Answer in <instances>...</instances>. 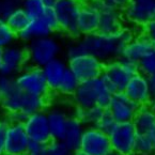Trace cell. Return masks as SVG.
<instances>
[{
	"label": "cell",
	"instance_id": "6da1fadb",
	"mask_svg": "<svg viewBox=\"0 0 155 155\" xmlns=\"http://www.w3.org/2000/svg\"><path fill=\"white\" fill-rule=\"evenodd\" d=\"M136 34V28L124 26L112 34L95 32L88 35H80L68 46L66 57L71 58L80 54H89L106 63L121 57L123 48Z\"/></svg>",
	"mask_w": 155,
	"mask_h": 155
},
{
	"label": "cell",
	"instance_id": "7a4b0ae2",
	"mask_svg": "<svg viewBox=\"0 0 155 155\" xmlns=\"http://www.w3.org/2000/svg\"><path fill=\"white\" fill-rule=\"evenodd\" d=\"M114 92L108 88L102 77L80 81L72 96L74 105L81 108L100 106L107 109L111 102Z\"/></svg>",
	"mask_w": 155,
	"mask_h": 155
},
{
	"label": "cell",
	"instance_id": "3957f363",
	"mask_svg": "<svg viewBox=\"0 0 155 155\" xmlns=\"http://www.w3.org/2000/svg\"><path fill=\"white\" fill-rule=\"evenodd\" d=\"M49 104V97L35 96L18 89V87L9 94L2 96L0 109L5 114L21 111L27 116L34 112L46 110Z\"/></svg>",
	"mask_w": 155,
	"mask_h": 155
},
{
	"label": "cell",
	"instance_id": "277c9868",
	"mask_svg": "<svg viewBox=\"0 0 155 155\" xmlns=\"http://www.w3.org/2000/svg\"><path fill=\"white\" fill-rule=\"evenodd\" d=\"M137 73H139L138 63L120 57L106 62L101 77L104 79L108 88L116 93L124 91L127 82Z\"/></svg>",
	"mask_w": 155,
	"mask_h": 155
},
{
	"label": "cell",
	"instance_id": "5b68a950",
	"mask_svg": "<svg viewBox=\"0 0 155 155\" xmlns=\"http://www.w3.org/2000/svg\"><path fill=\"white\" fill-rule=\"evenodd\" d=\"M28 63L30 65L42 68L51 60L60 57L62 45L54 34L35 39L26 45Z\"/></svg>",
	"mask_w": 155,
	"mask_h": 155
},
{
	"label": "cell",
	"instance_id": "8992f818",
	"mask_svg": "<svg viewBox=\"0 0 155 155\" xmlns=\"http://www.w3.org/2000/svg\"><path fill=\"white\" fill-rule=\"evenodd\" d=\"M56 31H58V23L55 10L46 8L40 17L30 19L25 29L17 34V38L21 43L27 44L35 39L51 35Z\"/></svg>",
	"mask_w": 155,
	"mask_h": 155
},
{
	"label": "cell",
	"instance_id": "52a82bcc",
	"mask_svg": "<svg viewBox=\"0 0 155 155\" xmlns=\"http://www.w3.org/2000/svg\"><path fill=\"white\" fill-rule=\"evenodd\" d=\"M81 0H57L54 5L58 23V31L72 39L79 37L77 19Z\"/></svg>",
	"mask_w": 155,
	"mask_h": 155
},
{
	"label": "cell",
	"instance_id": "ba28073f",
	"mask_svg": "<svg viewBox=\"0 0 155 155\" xmlns=\"http://www.w3.org/2000/svg\"><path fill=\"white\" fill-rule=\"evenodd\" d=\"M15 81L18 89L26 93L49 97L50 90L46 84L41 68L28 64L15 76Z\"/></svg>",
	"mask_w": 155,
	"mask_h": 155
},
{
	"label": "cell",
	"instance_id": "9c48e42d",
	"mask_svg": "<svg viewBox=\"0 0 155 155\" xmlns=\"http://www.w3.org/2000/svg\"><path fill=\"white\" fill-rule=\"evenodd\" d=\"M136 128L133 122H117L108 133L111 150L121 155H134L137 138Z\"/></svg>",
	"mask_w": 155,
	"mask_h": 155
},
{
	"label": "cell",
	"instance_id": "30bf717a",
	"mask_svg": "<svg viewBox=\"0 0 155 155\" xmlns=\"http://www.w3.org/2000/svg\"><path fill=\"white\" fill-rule=\"evenodd\" d=\"M105 63L89 54H80L68 58V70L79 81L93 79L102 75Z\"/></svg>",
	"mask_w": 155,
	"mask_h": 155
},
{
	"label": "cell",
	"instance_id": "8fae6325",
	"mask_svg": "<svg viewBox=\"0 0 155 155\" xmlns=\"http://www.w3.org/2000/svg\"><path fill=\"white\" fill-rule=\"evenodd\" d=\"M122 14L132 27L141 28L155 18V0H130Z\"/></svg>",
	"mask_w": 155,
	"mask_h": 155
},
{
	"label": "cell",
	"instance_id": "7c38bea8",
	"mask_svg": "<svg viewBox=\"0 0 155 155\" xmlns=\"http://www.w3.org/2000/svg\"><path fill=\"white\" fill-rule=\"evenodd\" d=\"M29 63L26 46L15 42L12 45L3 48L0 74L15 77Z\"/></svg>",
	"mask_w": 155,
	"mask_h": 155
},
{
	"label": "cell",
	"instance_id": "4fadbf2b",
	"mask_svg": "<svg viewBox=\"0 0 155 155\" xmlns=\"http://www.w3.org/2000/svg\"><path fill=\"white\" fill-rule=\"evenodd\" d=\"M78 150L89 155H106L111 150L109 136L96 126H86Z\"/></svg>",
	"mask_w": 155,
	"mask_h": 155
},
{
	"label": "cell",
	"instance_id": "5bb4252c",
	"mask_svg": "<svg viewBox=\"0 0 155 155\" xmlns=\"http://www.w3.org/2000/svg\"><path fill=\"white\" fill-rule=\"evenodd\" d=\"M24 126L30 141L47 144L53 139L45 110L29 114L24 122Z\"/></svg>",
	"mask_w": 155,
	"mask_h": 155
},
{
	"label": "cell",
	"instance_id": "9a60e30c",
	"mask_svg": "<svg viewBox=\"0 0 155 155\" xmlns=\"http://www.w3.org/2000/svg\"><path fill=\"white\" fill-rule=\"evenodd\" d=\"M30 139L24 123L8 121L5 133V155H18L27 153Z\"/></svg>",
	"mask_w": 155,
	"mask_h": 155
},
{
	"label": "cell",
	"instance_id": "2e32d148",
	"mask_svg": "<svg viewBox=\"0 0 155 155\" xmlns=\"http://www.w3.org/2000/svg\"><path fill=\"white\" fill-rule=\"evenodd\" d=\"M138 108L139 105L121 91L114 93L107 109L116 122H130L134 119Z\"/></svg>",
	"mask_w": 155,
	"mask_h": 155
},
{
	"label": "cell",
	"instance_id": "e0dca14e",
	"mask_svg": "<svg viewBox=\"0 0 155 155\" xmlns=\"http://www.w3.org/2000/svg\"><path fill=\"white\" fill-rule=\"evenodd\" d=\"M124 93L139 106L149 105L152 100L148 76L139 73L135 74L126 84Z\"/></svg>",
	"mask_w": 155,
	"mask_h": 155
},
{
	"label": "cell",
	"instance_id": "ac0fdd59",
	"mask_svg": "<svg viewBox=\"0 0 155 155\" xmlns=\"http://www.w3.org/2000/svg\"><path fill=\"white\" fill-rule=\"evenodd\" d=\"M98 11H100V21H98L97 32L112 34L125 26L124 25L125 21H124L122 12L107 5L104 0Z\"/></svg>",
	"mask_w": 155,
	"mask_h": 155
},
{
	"label": "cell",
	"instance_id": "d6986e66",
	"mask_svg": "<svg viewBox=\"0 0 155 155\" xmlns=\"http://www.w3.org/2000/svg\"><path fill=\"white\" fill-rule=\"evenodd\" d=\"M98 21H100V11L88 0H82L77 19V29L79 37L97 32Z\"/></svg>",
	"mask_w": 155,
	"mask_h": 155
},
{
	"label": "cell",
	"instance_id": "ffe728a7",
	"mask_svg": "<svg viewBox=\"0 0 155 155\" xmlns=\"http://www.w3.org/2000/svg\"><path fill=\"white\" fill-rule=\"evenodd\" d=\"M154 49V44L140 32V33L136 34L134 39L125 45L123 51H122L121 58L138 63L144 56L148 55Z\"/></svg>",
	"mask_w": 155,
	"mask_h": 155
},
{
	"label": "cell",
	"instance_id": "44dd1931",
	"mask_svg": "<svg viewBox=\"0 0 155 155\" xmlns=\"http://www.w3.org/2000/svg\"><path fill=\"white\" fill-rule=\"evenodd\" d=\"M41 68L50 92H56L59 87L60 81L63 78L65 72L68 71V62L64 61L62 58L58 57L46 63Z\"/></svg>",
	"mask_w": 155,
	"mask_h": 155
},
{
	"label": "cell",
	"instance_id": "7402d4cb",
	"mask_svg": "<svg viewBox=\"0 0 155 155\" xmlns=\"http://www.w3.org/2000/svg\"><path fill=\"white\" fill-rule=\"evenodd\" d=\"M46 114H47L48 124H49L53 139L62 140L71 114L60 106H53L48 108Z\"/></svg>",
	"mask_w": 155,
	"mask_h": 155
},
{
	"label": "cell",
	"instance_id": "603a6c76",
	"mask_svg": "<svg viewBox=\"0 0 155 155\" xmlns=\"http://www.w3.org/2000/svg\"><path fill=\"white\" fill-rule=\"evenodd\" d=\"M84 127H86L84 124L80 122L77 118L73 116L70 117L62 140L73 152L79 149Z\"/></svg>",
	"mask_w": 155,
	"mask_h": 155
},
{
	"label": "cell",
	"instance_id": "cb8c5ba5",
	"mask_svg": "<svg viewBox=\"0 0 155 155\" xmlns=\"http://www.w3.org/2000/svg\"><path fill=\"white\" fill-rule=\"evenodd\" d=\"M132 122L138 134H149L155 126V116L149 105L139 106Z\"/></svg>",
	"mask_w": 155,
	"mask_h": 155
},
{
	"label": "cell",
	"instance_id": "d4e9b609",
	"mask_svg": "<svg viewBox=\"0 0 155 155\" xmlns=\"http://www.w3.org/2000/svg\"><path fill=\"white\" fill-rule=\"evenodd\" d=\"M105 110V108L100 107L97 105L92 106L90 108H81L75 106L72 116L77 118L80 122H82L84 126H96Z\"/></svg>",
	"mask_w": 155,
	"mask_h": 155
},
{
	"label": "cell",
	"instance_id": "484cf974",
	"mask_svg": "<svg viewBox=\"0 0 155 155\" xmlns=\"http://www.w3.org/2000/svg\"><path fill=\"white\" fill-rule=\"evenodd\" d=\"M79 82L80 81L77 79V77L68 68V71L65 72L63 78L60 81L59 87L56 92L64 97H72L73 94L75 93Z\"/></svg>",
	"mask_w": 155,
	"mask_h": 155
},
{
	"label": "cell",
	"instance_id": "4316f807",
	"mask_svg": "<svg viewBox=\"0 0 155 155\" xmlns=\"http://www.w3.org/2000/svg\"><path fill=\"white\" fill-rule=\"evenodd\" d=\"M5 21L8 23V25L18 34L21 30H24L26 28V26L28 25L30 18L27 15L23 8H18L15 11L11 12L9 15H7L5 17Z\"/></svg>",
	"mask_w": 155,
	"mask_h": 155
},
{
	"label": "cell",
	"instance_id": "83f0119b",
	"mask_svg": "<svg viewBox=\"0 0 155 155\" xmlns=\"http://www.w3.org/2000/svg\"><path fill=\"white\" fill-rule=\"evenodd\" d=\"M134 155H155V146L148 134L137 135Z\"/></svg>",
	"mask_w": 155,
	"mask_h": 155
},
{
	"label": "cell",
	"instance_id": "f1b7e54d",
	"mask_svg": "<svg viewBox=\"0 0 155 155\" xmlns=\"http://www.w3.org/2000/svg\"><path fill=\"white\" fill-rule=\"evenodd\" d=\"M17 38V33L8 25L3 17L0 18V48H5L8 46L15 43Z\"/></svg>",
	"mask_w": 155,
	"mask_h": 155
},
{
	"label": "cell",
	"instance_id": "f546056e",
	"mask_svg": "<svg viewBox=\"0 0 155 155\" xmlns=\"http://www.w3.org/2000/svg\"><path fill=\"white\" fill-rule=\"evenodd\" d=\"M21 8L29 16V18L32 19L40 17L48 7H46L44 0H23Z\"/></svg>",
	"mask_w": 155,
	"mask_h": 155
},
{
	"label": "cell",
	"instance_id": "4dcf8cb0",
	"mask_svg": "<svg viewBox=\"0 0 155 155\" xmlns=\"http://www.w3.org/2000/svg\"><path fill=\"white\" fill-rule=\"evenodd\" d=\"M46 150L47 155H73V151L61 139H51L46 144Z\"/></svg>",
	"mask_w": 155,
	"mask_h": 155
},
{
	"label": "cell",
	"instance_id": "1f68e13d",
	"mask_svg": "<svg viewBox=\"0 0 155 155\" xmlns=\"http://www.w3.org/2000/svg\"><path fill=\"white\" fill-rule=\"evenodd\" d=\"M138 68L140 73L146 76H150L155 73V49L138 62Z\"/></svg>",
	"mask_w": 155,
	"mask_h": 155
},
{
	"label": "cell",
	"instance_id": "d6a6232c",
	"mask_svg": "<svg viewBox=\"0 0 155 155\" xmlns=\"http://www.w3.org/2000/svg\"><path fill=\"white\" fill-rule=\"evenodd\" d=\"M17 88V84L15 81V77L0 74V93L1 95L11 93L13 90Z\"/></svg>",
	"mask_w": 155,
	"mask_h": 155
},
{
	"label": "cell",
	"instance_id": "836d02e7",
	"mask_svg": "<svg viewBox=\"0 0 155 155\" xmlns=\"http://www.w3.org/2000/svg\"><path fill=\"white\" fill-rule=\"evenodd\" d=\"M116 123L117 122L114 119V117H112L111 114L108 111V109H106L105 112L103 114V116L101 117L98 123L96 124V127L100 128L101 130H103V132H105L108 134V133L112 130V127L116 125Z\"/></svg>",
	"mask_w": 155,
	"mask_h": 155
},
{
	"label": "cell",
	"instance_id": "e575fe53",
	"mask_svg": "<svg viewBox=\"0 0 155 155\" xmlns=\"http://www.w3.org/2000/svg\"><path fill=\"white\" fill-rule=\"evenodd\" d=\"M21 2H23V0H0L3 18L7 15H9L11 12L15 11L18 8H21Z\"/></svg>",
	"mask_w": 155,
	"mask_h": 155
},
{
	"label": "cell",
	"instance_id": "d590c367",
	"mask_svg": "<svg viewBox=\"0 0 155 155\" xmlns=\"http://www.w3.org/2000/svg\"><path fill=\"white\" fill-rule=\"evenodd\" d=\"M27 153L29 155H47L46 144L40 143L37 141H30L27 149Z\"/></svg>",
	"mask_w": 155,
	"mask_h": 155
},
{
	"label": "cell",
	"instance_id": "8d00e7d4",
	"mask_svg": "<svg viewBox=\"0 0 155 155\" xmlns=\"http://www.w3.org/2000/svg\"><path fill=\"white\" fill-rule=\"evenodd\" d=\"M140 32L143 35H146L151 42L155 45V18L140 28Z\"/></svg>",
	"mask_w": 155,
	"mask_h": 155
},
{
	"label": "cell",
	"instance_id": "74e56055",
	"mask_svg": "<svg viewBox=\"0 0 155 155\" xmlns=\"http://www.w3.org/2000/svg\"><path fill=\"white\" fill-rule=\"evenodd\" d=\"M8 120L2 119L0 121V155H5V133H7Z\"/></svg>",
	"mask_w": 155,
	"mask_h": 155
},
{
	"label": "cell",
	"instance_id": "f35d334b",
	"mask_svg": "<svg viewBox=\"0 0 155 155\" xmlns=\"http://www.w3.org/2000/svg\"><path fill=\"white\" fill-rule=\"evenodd\" d=\"M104 1H105V3L107 5L122 12L126 8V5H128L130 0H104Z\"/></svg>",
	"mask_w": 155,
	"mask_h": 155
},
{
	"label": "cell",
	"instance_id": "ab89813d",
	"mask_svg": "<svg viewBox=\"0 0 155 155\" xmlns=\"http://www.w3.org/2000/svg\"><path fill=\"white\" fill-rule=\"evenodd\" d=\"M148 80H149V86H150L152 97H155V73L148 76Z\"/></svg>",
	"mask_w": 155,
	"mask_h": 155
},
{
	"label": "cell",
	"instance_id": "60d3db41",
	"mask_svg": "<svg viewBox=\"0 0 155 155\" xmlns=\"http://www.w3.org/2000/svg\"><path fill=\"white\" fill-rule=\"evenodd\" d=\"M56 1H57V0H44L46 7H48V8H53L54 5H55Z\"/></svg>",
	"mask_w": 155,
	"mask_h": 155
},
{
	"label": "cell",
	"instance_id": "b9f144b4",
	"mask_svg": "<svg viewBox=\"0 0 155 155\" xmlns=\"http://www.w3.org/2000/svg\"><path fill=\"white\" fill-rule=\"evenodd\" d=\"M149 107L151 108V110H152L153 114H154V116H155V97H152L151 102L149 103Z\"/></svg>",
	"mask_w": 155,
	"mask_h": 155
},
{
	"label": "cell",
	"instance_id": "7bdbcfd3",
	"mask_svg": "<svg viewBox=\"0 0 155 155\" xmlns=\"http://www.w3.org/2000/svg\"><path fill=\"white\" fill-rule=\"evenodd\" d=\"M149 136L151 137V139H152V141H153V143H154V146H155V126H154V128H153L152 130H151L150 133H149Z\"/></svg>",
	"mask_w": 155,
	"mask_h": 155
},
{
	"label": "cell",
	"instance_id": "ee69618b",
	"mask_svg": "<svg viewBox=\"0 0 155 155\" xmlns=\"http://www.w3.org/2000/svg\"><path fill=\"white\" fill-rule=\"evenodd\" d=\"M73 155H89V154L82 152L81 150H77V151H75V152H73Z\"/></svg>",
	"mask_w": 155,
	"mask_h": 155
},
{
	"label": "cell",
	"instance_id": "f6af8a7d",
	"mask_svg": "<svg viewBox=\"0 0 155 155\" xmlns=\"http://www.w3.org/2000/svg\"><path fill=\"white\" fill-rule=\"evenodd\" d=\"M106 155H121V154H119V153L114 152V151H110L109 153H107Z\"/></svg>",
	"mask_w": 155,
	"mask_h": 155
},
{
	"label": "cell",
	"instance_id": "bcb514c9",
	"mask_svg": "<svg viewBox=\"0 0 155 155\" xmlns=\"http://www.w3.org/2000/svg\"><path fill=\"white\" fill-rule=\"evenodd\" d=\"M2 48H0V66H1V60H2Z\"/></svg>",
	"mask_w": 155,
	"mask_h": 155
},
{
	"label": "cell",
	"instance_id": "7dc6e473",
	"mask_svg": "<svg viewBox=\"0 0 155 155\" xmlns=\"http://www.w3.org/2000/svg\"><path fill=\"white\" fill-rule=\"evenodd\" d=\"M2 17V12H1V3H0V18Z\"/></svg>",
	"mask_w": 155,
	"mask_h": 155
},
{
	"label": "cell",
	"instance_id": "c3c4849f",
	"mask_svg": "<svg viewBox=\"0 0 155 155\" xmlns=\"http://www.w3.org/2000/svg\"><path fill=\"white\" fill-rule=\"evenodd\" d=\"M1 100H2V95H1V93H0V105H1Z\"/></svg>",
	"mask_w": 155,
	"mask_h": 155
},
{
	"label": "cell",
	"instance_id": "681fc988",
	"mask_svg": "<svg viewBox=\"0 0 155 155\" xmlns=\"http://www.w3.org/2000/svg\"><path fill=\"white\" fill-rule=\"evenodd\" d=\"M18 155H29L28 153H24V154H18Z\"/></svg>",
	"mask_w": 155,
	"mask_h": 155
},
{
	"label": "cell",
	"instance_id": "f907efd6",
	"mask_svg": "<svg viewBox=\"0 0 155 155\" xmlns=\"http://www.w3.org/2000/svg\"><path fill=\"white\" fill-rule=\"evenodd\" d=\"M1 120H2V118H1V116H0V121H1Z\"/></svg>",
	"mask_w": 155,
	"mask_h": 155
}]
</instances>
